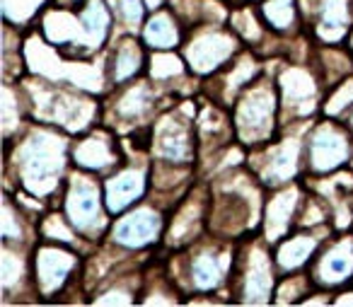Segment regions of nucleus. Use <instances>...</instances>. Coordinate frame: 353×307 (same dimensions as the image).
Here are the masks:
<instances>
[{
    "label": "nucleus",
    "mask_w": 353,
    "mask_h": 307,
    "mask_svg": "<svg viewBox=\"0 0 353 307\" xmlns=\"http://www.w3.org/2000/svg\"><path fill=\"white\" fill-rule=\"evenodd\" d=\"M276 97L269 88H250L235 109V128L245 143H264L274 131Z\"/></svg>",
    "instance_id": "obj_1"
},
{
    "label": "nucleus",
    "mask_w": 353,
    "mask_h": 307,
    "mask_svg": "<svg viewBox=\"0 0 353 307\" xmlns=\"http://www.w3.org/2000/svg\"><path fill=\"white\" fill-rule=\"evenodd\" d=\"M232 281L240 288L242 302H266L271 297V288H274V268H271V259L264 252L254 254H240L232 266Z\"/></svg>",
    "instance_id": "obj_2"
},
{
    "label": "nucleus",
    "mask_w": 353,
    "mask_h": 307,
    "mask_svg": "<svg viewBox=\"0 0 353 307\" xmlns=\"http://www.w3.org/2000/svg\"><path fill=\"white\" fill-rule=\"evenodd\" d=\"M152 148L162 162H189L196 150V136H194V123L189 119H182L179 114L170 119H162L157 128H152Z\"/></svg>",
    "instance_id": "obj_3"
},
{
    "label": "nucleus",
    "mask_w": 353,
    "mask_h": 307,
    "mask_svg": "<svg viewBox=\"0 0 353 307\" xmlns=\"http://www.w3.org/2000/svg\"><path fill=\"white\" fill-rule=\"evenodd\" d=\"M351 155V141L348 133L339 126H322L307 143L310 167L317 172H332L341 167Z\"/></svg>",
    "instance_id": "obj_4"
},
{
    "label": "nucleus",
    "mask_w": 353,
    "mask_h": 307,
    "mask_svg": "<svg viewBox=\"0 0 353 307\" xmlns=\"http://www.w3.org/2000/svg\"><path fill=\"white\" fill-rule=\"evenodd\" d=\"M22 170H25V181L32 191L39 194V191L49 189L54 181L51 177L61 170V155L54 138H34L25 150Z\"/></svg>",
    "instance_id": "obj_5"
},
{
    "label": "nucleus",
    "mask_w": 353,
    "mask_h": 307,
    "mask_svg": "<svg viewBox=\"0 0 353 307\" xmlns=\"http://www.w3.org/2000/svg\"><path fill=\"white\" fill-rule=\"evenodd\" d=\"M160 230H162V218L157 210L138 208L114 223L112 239L117 244H121V247L141 249L155 242L160 237Z\"/></svg>",
    "instance_id": "obj_6"
},
{
    "label": "nucleus",
    "mask_w": 353,
    "mask_h": 307,
    "mask_svg": "<svg viewBox=\"0 0 353 307\" xmlns=\"http://www.w3.org/2000/svg\"><path fill=\"white\" fill-rule=\"evenodd\" d=\"M232 51H235V37L225 34V32H208V34L199 37L196 41H192L187 59L194 70L208 73V70L225 66L228 59L232 56Z\"/></svg>",
    "instance_id": "obj_7"
},
{
    "label": "nucleus",
    "mask_w": 353,
    "mask_h": 307,
    "mask_svg": "<svg viewBox=\"0 0 353 307\" xmlns=\"http://www.w3.org/2000/svg\"><path fill=\"white\" fill-rule=\"evenodd\" d=\"M65 210H68L70 223L78 230L88 232L99 223L102 215V199H99V189L88 181L85 177H80L73 186H70L68 196H65Z\"/></svg>",
    "instance_id": "obj_8"
},
{
    "label": "nucleus",
    "mask_w": 353,
    "mask_h": 307,
    "mask_svg": "<svg viewBox=\"0 0 353 307\" xmlns=\"http://www.w3.org/2000/svg\"><path fill=\"white\" fill-rule=\"evenodd\" d=\"M75 257L59 247H44L37 252V286L41 293L51 295L70 278Z\"/></svg>",
    "instance_id": "obj_9"
},
{
    "label": "nucleus",
    "mask_w": 353,
    "mask_h": 307,
    "mask_svg": "<svg viewBox=\"0 0 353 307\" xmlns=\"http://www.w3.org/2000/svg\"><path fill=\"white\" fill-rule=\"evenodd\" d=\"M250 215H252L250 204L240 194H230L228 191V194H223L216 201V208L211 213V228L218 235L232 237V235L242 232L250 225Z\"/></svg>",
    "instance_id": "obj_10"
},
{
    "label": "nucleus",
    "mask_w": 353,
    "mask_h": 307,
    "mask_svg": "<svg viewBox=\"0 0 353 307\" xmlns=\"http://www.w3.org/2000/svg\"><path fill=\"white\" fill-rule=\"evenodd\" d=\"M353 273V239H336L332 244L327 254H322V259L314 266V281L322 286H334L341 283L346 278H351Z\"/></svg>",
    "instance_id": "obj_11"
},
{
    "label": "nucleus",
    "mask_w": 353,
    "mask_h": 307,
    "mask_svg": "<svg viewBox=\"0 0 353 307\" xmlns=\"http://www.w3.org/2000/svg\"><path fill=\"white\" fill-rule=\"evenodd\" d=\"M145 191V175L138 170H126L114 175L104 189V204L109 213H121L131 204H136Z\"/></svg>",
    "instance_id": "obj_12"
},
{
    "label": "nucleus",
    "mask_w": 353,
    "mask_h": 307,
    "mask_svg": "<svg viewBox=\"0 0 353 307\" xmlns=\"http://www.w3.org/2000/svg\"><path fill=\"white\" fill-rule=\"evenodd\" d=\"M143 61H145V56H143V49L138 46V41H121V44H117L114 59L109 61V80L112 83H123V80L133 78L143 68Z\"/></svg>",
    "instance_id": "obj_13"
},
{
    "label": "nucleus",
    "mask_w": 353,
    "mask_h": 307,
    "mask_svg": "<svg viewBox=\"0 0 353 307\" xmlns=\"http://www.w3.org/2000/svg\"><path fill=\"white\" fill-rule=\"evenodd\" d=\"M295 204H298V194L295 191H283L276 199H271L269 218H266V235H269V239H279L285 235V230L293 223Z\"/></svg>",
    "instance_id": "obj_14"
},
{
    "label": "nucleus",
    "mask_w": 353,
    "mask_h": 307,
    "mask_svg": "<svg viewBox=\"0 0 353 307\" xmlns=\"http://www.w3.org/2000/svg\"><path fill=\"white\" fill-rule=\"evenodd\" d=\"M75 162H80L83 167H90V170L112 165L114 152H112L109 138L90 136V138H85V141H80L78 146H75Z\"/></svg>",
    "instance_id": "obj_15"
},
{
    "label": "nucleus",
    "mask_w": 353,
    "mask_h": 307,
    "mask_svg": "<svg viewBox=\"0 0 353 307\" xmlns=\"http://www.w3.org/2000/svg\"><path fill=\"white\" fill-rule=\"evenodd\" d=\"M314 249H317V239L312 235H295L288 242L281 244L279 254H276V264L281 268H298L305 261H310Z\"/></svg>",
    "instance_id": "obj_16"
},
{
    "label": "nucleus",
    "mask_w": 353,
    "mask_h": 307,
    "mask_svg": "<svg viewBox=\"0 0 353 307\" xmlns=\"http://www.w3.org/2000/svg\"><path fill=\"white\" fill-rule=\"evenodd\" d=\"M145 41L155 49H172L179 44V27L167 12H157L145 25Z\"/></svg>",
    "instance_id": "obj_17"
},
{
    "label": "nucleus",
    "mask_w": 353,
    "mask_h": 307,
    "mask_svg": "<svg viewBox=\"0 0 353 307\" xmlns=\"http://www.w3.org/2000/svg\"><path fill=\"white\" fill-rule=\"evenodd\" d=\"M281 88H283V95H285V104H305L307 99H312L314 95V85H312V78H310L305 70L300 68H290L285 70V75L281 78Z\"/></svg>",
    "instance_id": "obj_18"
},
{
    "label": "nucleus",
    "mask_w": 353,
    "mask_h": 307,
    "mask_svg": "<svg viewBox=\"0 0 353 307\" xmlns=\"http://www.w3.org/2000/svg\"><path fill=\"white\" fill-rule=\"evenodd\" d=\"M192 283L199 290H211L221 283V266L213 254L203 252L192 261Z\"/></svg>",
    "instance_id": "obj_19"
},
{
    "label": "nucleus",
    "mask_w": 353,
    "mask_h": 307,
    "mask_svg": "<svg viewBox=\"0 0 353 307\" xmlns=\"http://www.w3.org/2000/svg\"><path fill=\"white\" fill-rule=\"evenodd\" d=\"M150 102H152V97L145 85H136V88H131L117 102V112H119V117H123V119H141L143 114L148 112Z\"/></svg>",
    "instance_id": "obj_20"
},
{
    "label": "nucleus",
    "mask_w": 353,
    "mask_h": 307,
    "mask_svg": "<svg viewBox=\"0 0 353 307\" xmlns=\"http://www.w3.org/2000/svg\"><path fill=\"white\" fill-rule=\"evenodd\" d=\"M261 12H264L266 22H269L274 30H288L295 20L293 0H266Z\"/></svg>",
    "instance_id": "obj_21"
},
{
    "label": "nucleus",
    "mask_w": 353,
    "mask_h": 307,
    "mask_svg": "<svg viewBox=\"0 0 353 307\" xmlns=\"http://www.w3.org/2000/svg\"><path fill=\"white\" fill-rule=\"evenodd\" d=\"M348 107H353V80H346V83H341V95H336V97L329 99L327 112L339 114L341 109H348Z\"/></svg>",
    "instance_id": "obj_22"
},
{
    "label": "nucleus",
    "mask_w": 353,
    "mask_h": 307,
    "mask_svg": "<svg viewBox=\"0 0 353 307\" xmlns=\"http://www.w3.org/2000/svg\"><path fill=\"white\" fill-rule=\"evenodd\" d=\"M119 3H121V15L126 17V22L136 25L143 20V8H148L145 0H119Z\"/></svg>",
    "instance_id": "obj_23"
},
{
    "label": "nucleus",
    "mask_w": 353,
    "mask_h": 307,
    "mask_svg": "<svg viewBox=\"0 0 353 307\" xmlns=\"http://www.w3.org/2000/svg\"><path fill=\"white\" fill-rule=\"evenodd\" d=\"M145 6H148V8H160V6H162V0H145Z\"/></svg>",
    "instance_id": "obj_24"
},
{
    "label": "nucleus",
    "mask_w": 353,
    "mask_h": 307,
    "mask_svg": "<svg viewBox=\"0 0 353 307\" xmlns=\"http://www.w3.org/2000/svg\"><path fill=\"white\" fill-rule=\"evenodd\" d=\"M348 123H351V128H353V117H351V119H348Z\"/></svg>",
    "instance_id": "obj_25"
},
{
    "label": "nucleus",
    "mask_w": 353,
    "mask_h": 307,
    "mask_svg": "<svg viewBox=\"0 0 353 307\" xmlns=\"http://www.w3.org/2000/svg\"><path fill=\"white\" fill-rule=\"evenodd\" d=\"M351 46H353V34H351Z\"/></svg>",
    "instance_id": "obj_26"
}]
</instances>
